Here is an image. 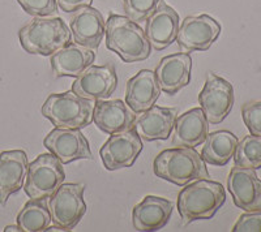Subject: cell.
Wrapping results in <instances>:
<instances>
[{
	"mask_svg": "<svg viewBox=\"0 0 261 232\" xmlns=\"http://www.w3.org/2000/svg\"><path fill=\"white\" fill-rule=\"evenodd\" d=\"M92 101L81 98L73 92L53 93L42 106V115L55 128L83 129L93 122Z\"/></svg>",
	"mask_w": 261,
	"mask_h": 232,
	"instance_id": "5",
	"label": "cell"
},
{
	"mask_svg": "<svg viewBox=\"0 0 261 232\" xmlns=\"http://www.w3.org/2000/svg\"><path fill=\"white\" fill-rule=\"evenodd\" d=\"M46 199H30L24 205L17 215V224L22 232L46 231L53 223L50 210L45 202Z\"/></svg>",
	"mask_w": 261,
	"mask_h": 232,
	"instance_id": "25",
	"label": "cell"
},
{
	"mask_svg": "<svg viewBox=\"0 0 261 232\" xmlns=\"http://www.w3.org/2000/svg\"><path fill=\"white\" fill-rule=\"evenodd\" d=\"M46 231L47 232H53V231H59V232H64V231H68V229H65V228H63V227H60V226H57V224H54V226H48L47 228H46Z\"/></svg>",
	"mask_w": 261,
	"mask_h": 232,
	"instance_id": "33",
	"label": "cell"
},
{
	"mask_svg": "<svg viewBox=\"0 0 261 232\" xmlns=\"http://www.w3.org/2000/svg\"><path fill=\"white\" fill-rule=\"evenodd\" d=\"M28 155L24 150L0 153V204L6 205L13 193L24 187L28 172Z\"/></svg>",
	"mask_w": 261,
	"mask_h": 232,
	"instance_id": "18",
	"label": "cell"
},
{
	"mask_svg": "<svg viewBox=\"0 0 261 232\" xmlns=\"http://www.w3.org/2000/svg\"><path fill=\"white\" fill-rule=\"evenodd\" d=\"M71 32L74 43L97 50L106 32V21L102 13L92 6L81 7L72 16Z\"/></svg>",
	"mask_w": 261,
	"mask_h": 232,
	"instance_id": "16",
	"label": "cell"
},
{
	"mask_svg": "<svg viewBox=\"0 0 261 232\" xmlns=\"http://www.w3.org/2000/svg\"><path fill=\"white\" fill-rule=\"evenodd\" d=\"M161 0H123L125 16L135 22L146 21L154 12Z\"/></svg>",
	"mask_w": 261,
	"mask_h": 232,
	"instance_id": "27",
	"label": "cell"
},
{
	"mask_svg": "<svg viewBox=\"0 0 261 232\" xmlns=\"http://www.w3.org/2000/svg\"><path fill=\"white\" fill-rule=\"evenodd\" d=\"M221 34V25L209 15L188 16L179 26L176 42L183 52L206 51Z\"/></svg>",
	"mask_w": 261,
	"mask_h": 232,
	"instance_id": "10",
	"label": "cell"
},
{
	"mask_svg": "<svg viewBox=\"0 0 261 232\" xmlns=\"http://www.w3.org/2000/svg\"><path fill=\"white\" fill-rule=\"evenodd\" d=\"M179 15L175 9L161 0L155 11L146 18L145 36L151 47L161 51L176 41L179 30Z\"/></svg>",
	"mask_w": 261,
	"mask_h": 232,
	"instance_id": "14",
	"label": "cell"
},
{
	"mask_svg": "<svg viewBox=\"0 0 261 232\" xmlns=\"http://www.w3.org/2000/svg\"><path fill=\"white\" fill-rule=\"evenodd\" d=\"M192 57L188 52H178L165 56L158 63L154 75L161 90L174 96L191 81Z\"/></svg>",
	"mask_w": 261,
	"mask_h": 232,
	"instance_id": "15",
	"label": "cell"
},
{
	"mask_svg": "<svg viewBox=\"0 0 261 232\" xmlns=\"http://www.w3.org/2000/svg\"><path fill=\"white\" fill-rule=\"evenodd\" d=\"M172 131V145L196 148L209 134V122L201 107L192 108L176 118Z\"/></svg>",
	"mask_w": 261,
	"mask_h": 232,
	"instance_id": "23",
	"label": "cell"
},
{
	"mask_svg": "<svg viewBox=\"0 0 261 232\" xmlns=\"http://www.w3.org/2000/svg\"><path fill=\"white\" fill-rule=\"evenodd\" d=\"M153 171L157 178L179 187L199 179L211 178L206 164L196 152V148L187 146H176L161 152L153 162Z\"/></svg>",
	"mask_w": 261,
	"mask_h": 232,
	"instance_id": "2",
	"label": "cell"
},
{
	"mask_svg": "<svg viewBox=\"0 0 261 232\" xmlns=\"http://www.w3.org/2000/svg\"><path fill=\"white\" fill-rule=\"evenodd\" d=\"M25 12L34 17H47L58 11V0H17Z\"/></svg>",
	"mask_w": 261,
	"mask_h": 232,
	"instance_id": "29",
	"label": "cell"
},
{
	"mask_svg": "<svg viewBox=\"0 0 261 232\" xmlns=\"http://www.w3.org/2000/svg\"><path fill=\"white\" fill-rule=\"evenodd\" d=\"M18 38L27 52L48 56L68 45L72 32L60 17H34L21 27Z\"/></svg>",
	"mask_w": 261,
	"mask_h": 232,
	"instance_id": "4",
	"label": "cell"
},
{
	"mask_svg": "<svg viewBox=\"0 0 261 232\" xmlns=\"http://www.w3.org/2000/svg\"><path fill=\"white\" fill-rule=\"evenodd\" d=\"M93 122L98 129L109 134L128 131L135 127L136 115L125 102L120 99L95 101L93 107Z\"/></svg>",
	"mask_w": 261,
	"mask_h": 232,
	"instance_id": "17",
	"label": "cell"
},
{
	"mask_svg": "<svg viewBox=\"0 0 261 232\" xmlns=\"http://www.w3.org/2000/svg\"><path fill=\"white\" fill-rule=\"evenodd\" d=\"M176 118V108L160 107L153 104L149 110L144 111L136 118L135 127L143 140H167L171 136Z\"/></svg>",
	"mask_w": 261,
	"mask_h": 232,
	"instance_id": "21",
	"label": "cell"
},
{
	"mask_svg": "<svg viewBox=\"0 0 261 232\" xmlns=\"http://www.w3.org/2000/svg\"><path fill=\"white\" fill-rule=\"evenodd\" d=\"M43 145L63 164L93 158L89 141L86 140L81 129H53L45 137Z\"/></svg>",
	"mask_w": 261,
	"mask_h": 232,
	"instance_id": "12",
	"label": "cell"
},
{
	"mask_svg": "<svg viewBox=\"0 0 261 232\" xmlns=\"http://www.w3.org/2000/svg\"><path fill=\"white\" fill-rule=\"evenodd\" d=\"M143 148V138L136 127H132L128 131L111 134L99 149V155L107 171H116L132 166Z\"/></svg>",
	"mask_w": 261,
	"mask_h": 232,
	"instance_id": "8",
	"label": "cell"
},
{
	"mask_svg": "<svg viewBox=\"0 0 261 232\" xmlns=\"http://www.w3.org/2000/svg\"><path fill=\"white\" fill-rule=\"evenodd\" d=\"M232 232H261V210L246 212L239 217Z\"/></svg>",
	"mask_w": 261,
	"mask_h": 232,
	"instance_id": "30",
	"label": "cell"
},
{
	"mask_svg": "<svg viewBox=\"0 0 261 232\" xmlns=\"http://www.w3.org/2000/svg\"><path fill=\"white\" fill-rule=\"evenodd\" d=\"M242 118L249 133L261 136V101L244 103L242 107Z\"/></svg>",
	"mask_w": 261,
	"mask_h": 232,
	"instance_id": "28",
	"label": "cell"
},
{
	"mask_svg": "<svg viewBox=\"0 0 261 232\" xmlns=\"http://www.w3.org/2000/svg\"><path fill=\"white\" fill-rule=\"evenodd\" d=\"M65 179L63 163L50 152L41 154L28 166L25 193L30 199H47Z\"/></svg>",
	"mask_w": 261,
	"mask_h": 232,
	"instance_id": "6",
	"label": "cell"
},
{
	"mask_svg": "<svg viewBox=\"0 0 261 232\" xmlns=\"http://www.w3.org/2000/svg\"><path fill=\"white\" fill-rule=\"evenodd\" d=\"M118 86L115 67L89 66L72 83V92L89 101H101L110 98Z\"/></svg>",
	"mask_w": 261,
	"mask_h": 232,
	"instance_id": "11",
	"label": "cell"
},
{
	"mask_svg": "<svg viewBox=\"0 0 261 232\" xmlns=\"http://www.w3.org/2000/svg\"><path fill=\"white\" fill-rule=\"evenodd\" d=\"M238 137L228 131H217L208 134L204 141L201 158L205 163L213 166H225L235 154Z\"/></svg>",
	"mask_w": 261,
	"mask_h": 232,
	"instance_id": "24",
	"label": "cell"
},
{
	"mask_svg": "<svg viewBox=\"0 0 261 232\" xmlns=\"http://www.w3.org/2000/svg\"><path fill=\"white\" fill-rule=\"evenodd\" d=\"M227 189L239 209L244 212L261 210V180L256 170L232 167L227 178Z\"/></svg>",
	"mask_w": 261,
	"mask_h": 232,
	"instance_id": "13",
	"label": "cell"
},
{
	"mask_svg": "<svg viewBox=\"0 0 261 232\" xmlns=\"http://www.w3.org/2000/svg\"><path fill=\"white\" fill-rule=\"evenodd\" d=\"M226 201L225 188L221 183L199 179L188 183L178 194V212L184 226L195 220L211 219Z\"/></svg>",
	"mask_w": 261,
	"mask_h": 232,
	"instance_id": "1",
	"label": "cell"
},
{
	"mask_svg": "<svg viewBox=\"0 0 261 232\" xmlns=\"http://www.w3.org/2000/svg\"><path fill=\"white\" fill-rule=\"evenodd\" d=\"M161 88L154 72L143 69L129 78L125 86V103L135 113H141L155 104L160 98Z\"/></svg>",
	"mask_w": 261,
	"mask_h": 232,
	"instance_id": "22",
	"label": "cell"
},
{
	"mask_svg": "<svg viewBox=\"0 0 261 232\" xmlns=\"http://www.w3.org/2000/svg\"><path fill=\"white\" fill-rule=\"evenodd\" d=\"M4 232H22V229L18 224H12V226H7L4 228Z\"/></svg>",
	"mask_w": 261,
	"mask_h": 232,
	"instance_id": "32",
	"label": "cell"
},
{
	"mask_svg": "<svg viewBox=\"0 0 261 232\" xmlns=\"http://www.w3.org/2000/svg\"><path fill=\"white\" fill-rule=\"evenodd\" d=\"M235 166L243 168H261V136L249 134L238 142L234 154Z\"/></svg>",
	"mask_w": 261,
	"mask_h": 232,
	"instance_id": "26",
	"label": "cell"
},
{
	"mask_svg": "<svg viewBox=\"0 0 261 232\" xmlns=\"http://www.w3.org/2000/svg\"><path fill=\"white\" fill-rule=\"evenodd\" d=\"M199 103L209 124H220L234 106V88L227 80L208 72L204 88L199 94Z\"/></svg>",
	"mask_w": 261,
	"mask_h": 232,
	"instance_id": "9",
	"label": "cell"
},
{
	"mask_svg": "<svg viewBox=\"0 0 261 232\" xmlns=\"http://www.w3.org/2000/svg\"><path fill=\"white\" fill-rule=\"evenodd\" d=\"M85 185L79 183L62 184L48 199V210L54 224L72 231L86 213L84 201Z\"/></svg>",
	"mask_w": 261,
	"mask_h": 232,
	"instance_id": "7",
	"label": "cell"
},
{
	"mask_svg": "<svg viewBox=\"0 0 261 232\" xmlns=\"http://www.w3.org/2000/svg\"><path fill=\"white\" fill-rule=\"evenodd\" d=\"M174 210V204L160 196H146L132 210L135 229L141 232L158 231L166 226Z\"/></svg>",
	"mask_w": 261,
	"mask_h": 232,
	"instance_id": "19",
	"label": "cell"
},
{
	"mask_svg": "<svg viewBox=\"0 0 261 232\" xmlns=\"http://www.w3.org/2000/svg\"><path fill=\"white\" fill-rule=\"evenodd\" d=\"M105 36L107 48L124 63L143 62L150 56L151 45L145 32L127 16H109Z\"/></svg>",
	"mask_w": 261,
	"mask_h": 232,
	"instance_id": "3",
	"label": "cell"
},
{
	"mask_svg": "<svg viewBox=\"0 0 261 232\" xmlns=\"http://www.w3.org/2000/svg\"><path fill=\"white\" fill-rule=\"evenodd\" d=\"M93 0H58V7L63 12L71 13L76 12L79 8L86 6H92Z\"/></svg>",
	"mask_w": 261,
	"mask_h": 232,
	"instance_id": "31",
	"label": "cell"
},
{
	"mask_svg": "<svg viewBox=\"0 0 261 232\" xmlns=\"http://www.w3.org/2000/svg\"><path fill=\"white\" fill-rule=\"evenodd\" d=\"M94 59V50L69 42L68 45L51 55L50 63L54 77H79L88 67L92 66Z\"/></svg>",
	"mask_w": 261,
	"mask_h": 232,
	"instance_id": "20",
	"label": "cell"
}]
</instances>
